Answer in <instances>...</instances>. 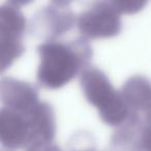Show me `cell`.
<instances>
[{
    "label": "cell",
    "mask_w": 151,
    "mask_h": 151,
    "mask_svg": "<svg viewBox=\"0 0 151 151\" xmlns=\"http://www.w3.org/2000/svg\"><path fill=\"white\" fill-rule=\"evenodd\" d=\"M76 22L80 33L87 40L114 37L122 27L120 14L107 1H96Z\"/></svg>",
    "instance_id": "277c9868"
},
{
    "label": "cell",
    "mask_w": 151,
    "mask_h": 151,
    "mask_svg": "<svg viewBox=\"0 0 151 151\" xmlns=\"http://www.w3.org/2000/svg\"><path fill=\"white\" fill-rule=\"evenodd\" d=\"M80 84L88 103L96 108L106 124L118 126L127 119V106L104 71L97 67H86L81 73Z\"/></svg>",
    "instance_id": "7a4b0ae2"
},
{
    "label": "cell",
    "mask_w": 151,
    "mask_h": 151,
    "mask_svg": "<svg viewBox=\"0 0 151 151\" xmlns=\"http://www.w3.org/2000/svg\"><path fill=\"white\" fill-rule=\"evenodd\" d=\"M52 3L54 5H57V6L60 7H66L73 2V0H51Z\"/></svg>",
    "instance_id": "7c38bea8"
},
{
    "label": "cell",
    "mask_w": 151,
    "mask_h": 151,
    "mask_svg": "<svg viewBox=\"0 0 151 151\" xmlns=\"http://www.w3.org/2000/svg\"><path fill=\"white\" fill-rule=\"evenodd\" d=\"M26 19L13 4L0 6V75L23 55Z\"/></svg>",
    "instance_id": "3957f363"
},
{
    "label": "cell",
    "mask_w": 151,
    "mask_h": 151,
    "mask_svg": "<svg viewBox=\"0 0 151 151\" xmlns=\"http://www.w3.org/2000/svg\"><path fill=\"white\" fill-rule=\"evenodd\" d=\"M29 137V127L26 113L0 109V144L9 149L25 148Z\"/></svg>",
    "instance_id": "9c48e42d"
},
{
    "label": "cell",
    "mask_w": 151,
    "mask_h": 151,
    "mask_svg": "<svg viewBox=\"0 0 151 151\" xmlns=\"http://www.w3.org/2000/svg\"><path fill=\"white\" fill-rule=\"evenodd\" d=\"M9 2H11V4L15 5V6H24V5L26 4H29V3H31L33 0H9Z\"/></svg>",
    "instance_id": "4fadbf2b"
},
{
    "label": "cell",
    "mask_w": 151,
    "mask_h": 151,
    "mask_svg": "<svg viewBox=\"0 0 151 151\" xmlns=\"http://www.w3.org/2000/svg\"><path fill=\"white\" fill-rule=\"evenodd\" d=\"M121 96L130 113L149 114L150 111V83L143 76H134L122 87Z\"/></svg>",
    "instance_id": "30bf717a"
},
{
    "label": "cell",
    "mask_w": 151,
    "mask_h": 151,
    "mask_svg": "<svg viewBox=\"0 0 151 151\" xmlns=\"http://www.w3.org/2000/svg\"><path fill=\"white\" fill-rule=\"evenodd\" d=\"M29 127V137L25 149L51 150L56 134V120L53 107L46 101H38L26 113Z\"/></svg>",
    "instance_id": "5b68a950"
},
{
    "label": "cell",
    "mask_w": 151,
    "mask_h": 151,
    "mask_svg": "<svg viewBox=\"0 0 151 151\" xmlns=\"http://www.w3.org/2000/svg\"><path fill=\"white\" fill-rule=\"evenodd\" d=\"M76 15L66 7L48 5L40 9L32 18L30 32L46 42L55 40L57 37L66 33L75 26Z\"/></svg>",
    "instance_id": "8992f818"
},
{
    "label": "cell",
    "mask_w": 151,
    "mask_h": 151,
    "mask_svg": "<svg viewBox=\"0 0 151 151\" xmlns=\"http://www.w3.org/2000/svg\"><path fill=\"white\" fill-rule=\"evenodd\" d=\"M0 101L6 108L27 113L40 101L38 91L30 83L5 77L0 80Z\"/></svg>",
    "instance_id": "ba28073f"
},
{
    "label": "cell",
    "mask_w": 151,
    "mask_h": 151,
    "mask_svg": "<svg viewBox=\"0 0 151 151\" xmlns=\"http://www.w3.org/2000/svg\"><path fill=\"white\" fill-rule=\"evenodd\" d=\"M117 127L111 139L112 148L126 150L150 149L149 114L130 113L127 119Z\"/></svg>",
    "instance_id": "52a82bcc"
},
{
    "label": "cell",
    "mask_w": 151,
    "mask_h": 151,
    "mask_svg": "<svg viewBox=\"0 0 151 151\" xmlns=\"http://www.w3.org/2000/svg\"><path fill=\"white\" fill-rule=\"evenodd\" d=\"M121 15H134L141 12L149 0H106Z\"/></svg>",
    "instance_id": "8fae6325"
},
{
    "label": "cell",
    "mask_w": 151,
    "mask_h": 151,
    "mask_svg": "<svg viewBox=\"0 0 151 151\" xmlns=\"http://www.w3.org/2000/svg\"><path fill=\"white\" fill-rule=\"evenodd\" d=\"M40 63L37 82L47 89H58L89 66L93 50L88 40L79 37L71 42L48 40L37 48Z\"/></svg>",
    "instance_id": "6da1fadb"
}]
</instances>
